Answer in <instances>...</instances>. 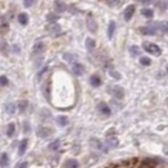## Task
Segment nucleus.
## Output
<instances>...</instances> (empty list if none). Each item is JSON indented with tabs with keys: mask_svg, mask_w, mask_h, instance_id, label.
Here are the masks:
<instances>
[{
	"mask_svg": "<svg viewBox=\"0 0 168 168\" xmlns=\"http://www.w3.org/2000/svg\"><path fill=\"white\" fill-rule=\"evenodd\" d=\"M17 18H18V22L22 25V26H26L28 24V16H27L26 13H19Z\"/></svg>",
	"mask_w": 168,
	"mask_h": 168,
	"instance_id": "obj_14",
	"label": "nucleus"
},
{
	"mask_svg": "<svg viewBox=\"0 0 168 168\" xmlns=\"http://www.w3.org/2000/svg\"><path fill=\"white\" fill-rule=\"evenodd\" d=\"M142 47H144V49H145L148 53H150V54H153V56H155V57H158V56L162 54V50H160V48H159L157 44H154V43L145 41L144 44H142Z\"/></svg>",
	"mask_w": 168,
	"mask_h": 168,
	"instance_id": "obj_1",
	"label": "nucleus"
},
{
	"mask_svg": "<svg viewBox=\"0 0 168 168\" xmlns=\"http://www.w3.org/2000/svg\"><path fill=\"white\" fill-rule=\"evenodd\" d=\"M119 2H120V0H106V3L110 5V6H115Z\"/></svg>",
	"mask_w": 168,
	"mask_h": 168,
	"instance_id": "obj_35",
	"label": "nucleus"
},
{
	"mask_svg": "<svg viewBox=\"0 0 168 168\" xmlns=\"http://www.w3.org/2000/svg\"><path fill=\"white\" fill-rule=\"evenodd\" d=\"M14 131H16V126H14L13 123H9L8 127H6V135H8L9 137H12L14 135Z\"/></svg>",
	"mask_w": 168,
	"mask_h": 168,
	"instance_id": "obj_23",
	"label": "nucleus"
},
{
	"mask_svg": "<svg viewBox=\"0 0 168 168\" xmlns=\"http://www.w3.org/2000/svg\"><path fill=\"white\" fill-rule=\"evenodd\" d=\"M54 8H56V11L58 13H62V12H65L67 9V6H66V4H65L63 2H61V0H56V2H54Z\"/></svg>",
	"mask_w": 168,
	"mask_h": 168,
	"instance_id": "obj_11",
	"label": "nucleus"
},
{
	"mask_svg": "<svg viewBox=\"0 0 168 168\" xmlns=\"http://www.w3.org/2000/svg\"><path fill=\"white\" fill-rule=\"evenodd\" d=\"M45 30H47L49 34H52V35H58V34H61L62 28H61V26L58 25V24H56V22H50V24L45 27Z\"/></svg>",
	"mask_w": 168,
	"mask_h": 168,
	"instance_id": "obj_3",
	"label": "nucleus"
},
{
	"mask_svg": "<svg viewBox=\"0 0 168 168\" xmlns=\"http://www.w3.org/2000/svg\"><path fill=\"white\" fill-rule=\"evenodd\" d=\"M107 145L110 146V148H115V146L118 145V140H116L115 137H109L107 138Z\"/></svg>",
	"mask_w": 168,
	"mask_h": 168,
	"instance_id": "obj_26",
	"label": "nucleus"
},
{
	"mask_svg": "<svg viewBox=\"0 0 168 168\" xmlns=\"http://www.w3.org/2000/svg\"><path fill=\"white\" fill-rule=\"evenodd\" d=\"M27 106H28V104H27V101H19L18 102V110H19V113H25L26 111V109H27Z\"/></svg>",
	"mask_w": 168,
	"mask_h": 168,
	"instance_id": "obj_22",
	"label": "nucleus"
},
{
	"mask_svg": "<svg viewBox=\"0 0 168 168\" xmlns=\"http://www.w3.org/2000/svg\"><path fill=\"white\" fill-rule=\"evenodd\" d=\"M140 31H141L144 35H154V34H157L158 28H157L155 25H149V26H144V27H141Z\"/></svg>",
	"mask_w": 168,
	"mask_h": 168,
	"instance_id": "obj_6",
	"label": "nucleus"
},
{
	"mask_svg": "<svg viewBox=\"0 0 168 168\" xmlns=\"http://www.w3.org/2000/svg\"><path fill=\"white\" fill-rule=\"evenodd\" d=\"M63 58H65V60H66L67 62H72V61H74V56L70 54V53H65V54H63Z\"/></svg>",
	"mask_w": 168,
	"mask_h": 168,
	"instance_id": "obj_33",
	"label": "nucleus"
},
{
	"mask_svg": "<svg viewBox=\"0 0 168 168\" xmlns=\"http://www.w3.org/2000/svg\"><path fill=\"white\" fill-rule=\"evenodd\" d=\"M109 74H110V75H111L114 79H116V80H119V79L122 78V75L119 74V72H116L115 70H110V71H109Z\"/></svg>",
	"mask_w": 168,
	"mask_h": 168,
	"instance_id": "obj_31",
	"label": "nucleus"
},
{
	"mask_svg": "<svg viewBox=\"0 0 168 168\" xmlns=\"http://www.w3.org/2000/svg\"><path fill=\"white\" fill-rule=\"evenodd\" d=\"M36 133H38V136L41 137V138H47V137H49L53 133V131L49 127H39L38 131H36Z\"/></svg>",
	"mask_w": 168,
	"mask_h": 168,
	"instance_id": "obj_5",
	"label": "nucleus"
},
{
	"mask_svg": "<svg viewBox=\"0 0 168 168\" xmlns=\"http://www.w3.org/2000/svg\"><path fill=\"white\" fill-rule=\"evenodd\" d=\"M157 26V28L158 30H160L162 32H164V34H168V22H159V24H157L155 25Z\"/></svg>",
	"mask_w": 168,
	"mask_h": 168,
	"instance_id": "obj_15",
	"label": "nucleus"
},
{
	"mask_svg": "<svg viewBox=\"0 0 168 168\" xmlns=\"http://www.w3.org/2000/svg\"><path fill=\"white\" fill-rule=\"evenodd\" d=\"M164 153H166V154L168 155V148H166V149H164Z\"/></svg>",
	"mask_w": 168,
	"mask_h": 168,
	"instance_id": "obj_39",
	"label": "nucleus"
},
{
	"mask_svg": "<svg viewBox=\"0 0 168 168\" xmlns=\"http://www.w3.org/2000/svg\"><path fill=\"white\" fill-rule=\"evenodd\" d=\"M58 148H60V140H56V141H53L52 144L49 145V149L50 150H57Z\"/></svg>",
	"mask_w": 168,
	"mask_h": 168,
	"instance_id": "obj_30",
	"label": "nucleus"
},
{
	"mask_svg": "<svg viewBox=\"0 0 168 168\" xmlns=\"http://www.w3.org/2000/svg\"><path fill=\"white\" fill-rule=\"evenodd\" d=\"M167 71H168V65H167Z\"/></svg>",
	"mask_w": 168,
	"mask_h": 168,
	"instance_id": "obj_40",
	"label": "nucleus"
},
{
	"mask_svg": "<svg viewBox=\"0 0 168 168\" xmlns=\"http://www.w3.org/2000/svg\"><path fill=\"white\" fill-rule=\"evenodd\" d=\"M58 19V16L54 13H49L48 16H47V21H49V22H54V21Z\"/></svg>",
	"mask_w": 168,
	"mask_h": 168,
	"instance_id": "obj_29",
	"label": "nucleus"
},
{
	"mask_svg": "<svg viewBox=\"0 0 168 168\" xmlns=\"http://www.w3.org/2000/svg\"><path fill=\"white\" fill-rule=\"evenodd\" d=\"M110 93L113 94L115 98H118V100H122L124 97V89L122 88V87H119V85L111 87V88H110Z\"/></svg>",
	"mask_w": 168,
	"mask_h": 168,
	"instance_id": "obj_4",
	"label": "nucleus"
},
{
	"mask_svg": "<svg viewBox=\"0 0 168 168\" xmlns=\"http://www.w3.org/2000/svg\"><path fill=\"white\" fill-rule=\"evenodd\" d=\"M44 49H45V44L41 40H39V41H36L34 44L32 52H34V54H40V53L44 52Z\"/></svg>",
	"mask_w": 168,
	"mask_h": 168,
	"instance_id": "obj_9",
	"label": "nucleus"
},
{
	"mask_svg": "<svg viewBox=\"0 0 168 168\" xmlns=\"http://www.w3.org/2000/svg\"><path fill=\"white\" fill-rule=\"evenodd\" d=\"M71 70H72V72H74L75 75H78V76H80V75H83V74H84V66H83L82 63H78V62H72Z\"/></svg>",
	"mask_w": 168,
	"mask_h": 168,
	"instance_id": "obj_7",
	"label": "nucleus"
},
{
	"mask_svg": "<svg viewBox=\"0 0 168 168\" xmlns=\"http://www.w3.org/2000/svg\"><path fill=\"white\" fill-rule=\"evenodd\" d=\"M91 144H92L93 148H96V149H98V150H105V149H104V145H102L101 141L97 140V138H91Z\"/></svg>",
	"mask_w": 168,
	"mask_h": 168,
	"instance_id": "obj_17",
	"label": "nucleus"
},
{
	"mask_svg": "<svg viewBox=\"0 0 168 168\" xmlns=\"http://www.w3.org/2000/svg\"><path fill=\"white\" fill-rule=\"evenodd\" d=\"M85 47H87L88 50H93L94 47H96V41H94L93 39H91V38H88L85 40Z\"/></svg>",
	"mask_w": 168,
	"mask_h": 168,
	"instance_id": "obj_20",
	"label": "nucleus"
},
{
	"mask_svg": "<svg viewBox=\"0 0 168 168\" xmlns=\"http://www.w3.org/2000/svg\"><path fill=\"white\" fill-rule=\"evenodd\" d=\"M129 53L132 56H138L140 54V49H138V47H136V45H132V47H129Z\"/></svg>",
	"mask_w": 168,
	"mask_h": 168,
	"instance_id": "obj_27",
	"label": "nucleus"
},
{
	"mask_svg": "<svg viewBox=\"0 0 168 168\" xmlns=\"http://www.w3.org/2000/svg\"><path fill=\"white\" fill-rule=\"evenodd\" d=\"M57 123L60 124L61 127H65V126H67L69 119L66 118V116H63V115H61V116H57Z\"/></svg>",
	"mask_w": 168,
	"mask_h": 168,
	"instance_id": "obj_21",
	"label": "nucleus"
},
{
	"mask_svg": "<svg viewBox=\"0 0 168 168\" xmlns=\"http://www.w3.org/2000/svg\"><path fill=\"white\" fill-rule=\"evenodd\" d=\"M167 104H168V100H167Z\"/></svg>",
	"mask_w": 168,
	"mask_h": 168,
	"instance_id": "obj_41",
	"label": "nucleus"
},
{
	"mask_svg": "<svg viewBox=\"0 0 168 168\" xmlns=\"http://www.w3.org/2000/svg\"><path fill=\"white\" fill-rule=\"evenodd\" d=\"M5 111L8 114H13L14 111H16V105L14 104H6L5 105Z\"/></svg>",
	"mask_w": 168,
	"mask_h": 168,
	"instance_id": "obj_25",
	"label": "nucleus"
},
{
	"mask_svg": "<svg viewBox=\"0 0 168 168\" xmlns=\"http://www.w3.org/2000/svg\"><path fill=\"white\" fill-rule=\"evenodd\" d=\"M141 14L146 18H151L153 16H154V12H153V9H150V8H144L141 11Z\"/></svg>",
	"mask_w": 168,
	"mask_h": 168,
	"instance_id": "obj_19",
	"label": "nucleus"
},
{
	"mask_svg": "<svg viewBox=\"0 0 168 168\" xmlns=\"http://www.w3.org/2000/svg\"><path fill=\"white\" fill-rule=\"evenodd\" d=\"M87 28L93 34L97 31V22H96V19L93 18L92 14H88V16H87Z\"/></svg>",
	"mask_w": 168,
	"mask_h": 168,
	"instance_id": "obj_2",
	"label": "nucleus"
},
{
	"mask_svg": "<svg viewBox=\"0 0 168 168\" xmlns=\"http://www.w3.org/2000/svg\"><path fill=\"white\" fill-rule=\"evenodd\" d=\"M97 109H98V111L102 113L104 115H110V114H111L110 107H109L107 104H105V102H100L98 106H97Z\"/></svg>",
	"mask_w": 168,
	"mask_h": 168,
	"instance_id": "obj_10",
	"label": "nucleus"
},
{
	"mask_svg": "<svg viewBox=\"0 0 168 168\" xmlns=\"http://www.w3.org/2000/svg\"><path fill=\"white\" fill-rule=\"evenodd\" d=\"M35 3V0H24V5L26 6V8H30V6H32Z\"/></svg>",
	"mask_w": 168,
	"mask_h": 168,
	"instance_id": "obj_34",
	"label": "nucleus"
},
{
	"mask_svg": "<svg viewBox=\"0 0 168 168\" xmlns=\"http://www.w3.org/2000/svg\"><path fill=\"white\" fill-rule=\"evenodd\" d=\"M89 82L93 87H100L101 85V78L98 75H92L91 79H89Z\"/></svg>",
	"mask_w": 168,
	"mask_h": 168,
	"instance_id": "obj_16",
	"label": "nucleus"
},
{
	"mask_svg": "<svg viewBox=\"0 0 168 168\" xmlns=\"http://www.w3.org/2000/svg\"><path fill=\"white\" fill-rule=\"evenodd\" d=\"M141 2H142L144 4H149V3L151 2V0H141Z\"/></svg>",
	"mask_w": 168,
	"mask_h": 168,
	"instance_id": "obj_38",
	"label": "nucleus"
},
{
	"mask_svg": "<svg viewBox=\"0 0 168 168\" xmlns=\"http://www.w3.org/2000/svg\"><path fill=\"white\" fill-rule=\"evenodd\" d=\"M26 148H27V140H22L21 144H19V148H18V154L24 155L25 151H26Z\"/></svg>",
	"mask_w": 168,
	"mask_h": 168,
	"instance_id": "obj_18",
	"label": "nucleus"
},
{
	"mask_svg": "<svg viewBox=\"0 0 168 168\" xmlns=\"http://www.w3.org/2000/svg\"><path fill=\"white\" fill-rule=\"evenodd\" d=\"M24 128H25V132H30V124H28V123L24 124Z\"/></svg>",
	"mask_w": 168,
	"mask_h": 168,
	"instance_id": "obj_37",
	"label": "nucleus"
},
{
	"mask_svg": "<svg viewBox=\"0 0 168 168\" xmlns=\"http://www.w3.org/2000/svg\"><path fill=\"white\" fill-rule=\"evenodd\" d=\"M140 63L144 65V66H150L151 61H150L149 57H141V58H140Z\"/></svg>",
	"mask_w": 168,
	"mask_h": 168,
	"instance_id": "obj_28",
	"label": "nucleus"
},
{
	"mask_svg": "<svg viewBox=\"0 0 168 168\" xmlns=\"http://www.w3.org/2000/svg\"><path fill=\"white\" fill-rule=\"evenodd\" d=\"M8 163H9V158L5 153H3L2 157H0V164H2L3 167H5V166H8Z\"/></svg>",
	"mask_w": 168,
	"mask_h": 168,
	"instance_id": "obj_24",
	"label": "nucleus"
},
{
	"mask_svg": "<svg viewBox=\"0 0 168 168\" xmlns=\"http://www.w3.org/2000/svg\"><path fill=\"white\" fill-rule=\"evenodd\" d=\"M5 85H8V79H6V76L2 75L0 76V87H5Z\"/></svg>",
	"mask_w": 168,
	"mask_h": 168,
	"instance_id": "obj_32",
	"label": "nucleus"
},
{
	"mask_svg": "<svg viewBox=\"0 0 168 168\" xmlns=\"http://www.w3.org/2000/svg\"><path fill=\"white\" fill-rule=\"evenodd\" d=\"M115 28H116L115 22H114V21H111V22L109 24V27H107V38L109 39H113L114 32H115Z\"/></svg>",
	"mask_w": 168,
	"mask_h": 168,
	"instance_id": "obj_13",
	"label": "nucleus"
},
{
	"mask_svg": "<svg viewBox=\"0 0 168 168\" xmlns=\"http://www.w3.org/2000/svg\"><path fill=\"white\" fill-rule=\"evenodd\" d=\"M135 5H128L126 9H124V13H123V16H124V19L126 21H131V18L133 17V14H135Z\"/></svg>",
	"mask_w": 168,
	"mask_h": 168,
	"instance_id": "obj_8",
	"label": "nucleus"
},
{
	"mask_svg": "<svg viewBox=\"0 0 168 168\" xmlns=\"http://www.w3.org/2000/svg\"><path fill=\"white\" fill-rule=\"evenodd\" d=\"M65 168H79V162L76 159H67L65 162Z\"/></svg>",
	"mask_w": 168,
	"mask_h": 168,
	"instance_id": "obj_12",
	"label": "nucleus"
},
{
	"mask_svg": "<svg viewBox=\"0 0 168 168\" xmlns=\"http://www.w3.org/2000/svg\"><path fill=\"white\" fill-rule=\"evenodd\" d=\"M16 168H27V162H21L16 166Z\"/></svg>",
	"mask_w": 168,
	"mask_h": 168,
	"instance_id": "obj_36",
	"label": "nucleus"
}]
</instances>
